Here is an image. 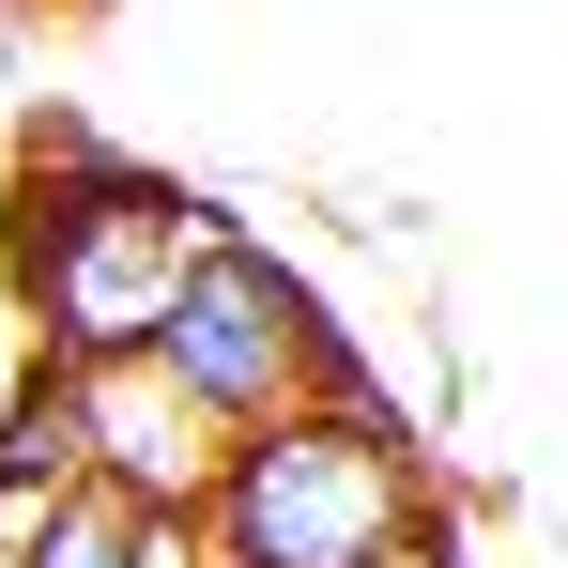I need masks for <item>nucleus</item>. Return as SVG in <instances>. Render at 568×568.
I'll use <instances>...</instances> for the list:
<instances>
[{
	"label": "nucleus",
	"mask_w": 568,
	"mask_h": 568,
	"mask_svg": "<svg viewBox=\"0 0 568 568\" xmlns=\"http://www.w3.org/2000/svg\"><path fill=\"white\" fill-rule=\"evenodd\" d=\"M200 246H215V215H200L170 170L108 154L93 123H31L16 200H0V292H16V323H31L47 369H123V354H154Z\"/></svg>",
	"instance_id": "obj_1"
},
{
	"label": "nucleus",
	"mask_w": 568,
	"mask_h": 568,
	"mask_svg": "<svg viewBox=\"0 0 568 568\" xmlns=\"http://www.w3.org/2000/svg\"><path fill=\"white\" fill-rule=\"evenodd\" d=\"M200 523H215V568H415L430 476H415V430L292 399L262 430H231Z\"/></svg>",
	"instance_id": "obj_2"
},
{
	"label": "nucleus",
	"mask_w": 568,
	"mask_h": 568,
	"mask_svg": "<svg viewBox=\"0 0 568 568\" xmlns=\"http://www.w3.org/2000/svg\"><path fill=\"white\" fill-rule=\"evenodd\" d=\"M170 384H185L200 415H231V430H262V415H292V399H323V369H338V323H323V292L292 277L277 246H246V231H215L185 262V292H170Z\"/></svg>",
	"instance_id": "obj_3"
},
{
	"label": "nucleus",
	"mask_w": 568,
	"mask_h": 568,
	"mask_svg": "<svg viewBox=\"0 0 568 568\" xmlns=\"http://www.w3.org/2000/svg\"><path fill=\"white\" fill-rule=\"evenodd\" d=\"M0 47H16V31H0Z\"/></svg>",
	"instance_id": "obj_6"
},
{
	"label": "nucleus",
	"mask_w": 568,
	"mask_h": 568,
	"mask_svg": "<svg viewBox=\"0 0 568 568\" xmlns=\"http://www.w3.org/2000/svg\"><path fill=\"white\" fill-rule=\"evenodd\" d=\"M78 384V476L139 491V507H200L215 462H231V415H200L170 354H123V369H62Z\"/></svg>",
	"instance_id": "obj_4"
},
{
	"label": "nucleus",
	"mask_w": 568,
	"mask_h": 568,
	"mask_svg": "<svg viewBox=\"0 0 568 568\" xmlns=\"http://www.w3.org/2000/svg\"><path fill=\"white\" fill-rule=\"evenodd\" d=\"M16 491V523H0V568H139V491H108V476H0Z\"/></svg>",
	"instance_id": "obj_5"
}]
</instances>
